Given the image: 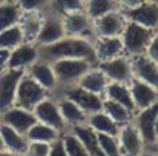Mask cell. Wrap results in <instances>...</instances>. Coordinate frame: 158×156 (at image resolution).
Returning <instances> with one entry per match:
<instances>
[{
    "mask_svg": "<svg viewBox=\"0 0 158 156\" xmlns=\"http://www.w3.org/2000/svg\"><path fill=\"white\" fill-rule=\"evenodd\" d=\"M93 40L95 39L64 36L60 40L51 45L39 46L40 57L50 62L57 60V59H84V60H89L92 65H98Z\"/></svg>",
    "mask_w": 158,
    "mask_h": 156,
    "instance_id": "obj_1",
    "label": "cell"
},
{
    "mask_svg": "<svg viewBox=\"0 0 158 156\" xmlns=\"http://www.w3.org/2000/svg\"><path fill=\"white\" fill-rule=\"evenodd\" d=\"M51 65L56 74L59 88L76 85L92 66H96L84 59H57V60H53Z\"/></svg>",
    "mask_w": 158,
    "mask_h": 156,
    "instance_id": "obj_2",
    "label": "cell"
},
{
    "mask_svg": "<svg viewBox=\"0 0 158 156\" xmlns=\"http://www.w3.org/2000/svg\"><path fill=\"white\" fill-rule=\"evenodd\" d=\"M155 30H149L146 26H141L135 22L127 20L124 31L121 34L123 46H124V54L132 57L136 54H144L147 50V45L152 39Z\"/></svg>",
    "mask_w": 158,
    "mask_h": 156,
    "instance_id": "obj_3",
    "label": "cell"
},
{
    "mask_svg": "<svg viewBox=\"0 0 158 156\" xmlns=\"http://www.w3.org/2000/svg\"><path fill=\"white\" fill-rule=\"evenodd\" d=\"M47 96H50V93L40 87L34 79L23 73L22 79L19 82V87H17V91H16V101H14V105H19L22 108H27V110H31L40 102L44 101Z\"/></svg>",
    "mask_w": 158,
    "mask_h": 156,
    "instance_id": "obj_4",
    "label": "cell"
},
{
    "mask_svg": "<svg viewBox=\"0 0 158 156\" xmlns=\"http://www.w3.org/2000/svg\"><path fill=\"white\" fill-rule=\"evenodd\" d=\"M98 68L106 74L109 82H121V84H130L133 81V68L132 60L129 56L121 54L109 60H102L98 63Z\"/></svg>",
    "mask_w": 158,
    "mask_h": 156,
    "instance_id": "obj_5",
    "label": "cell"
},
{
    "mask_svg": "<svg viewBox=\"0 0 158 156\" xmlns=\"http://www.w3.org/2000/svg\"><path fill=\"white\" fill-rule=\"evenodd\" d=\"M64 36H67V34H65V28H64L62 14H59L53 10L44 11V22H42V26H40L39 34L34 42L39 46H47V45H51V43L60 40Z\"/></svg>",
    "mask_w": 158,
    "mask_h": 156,
    "instance_id": "obj_6",
    "label": "cell"
},
{
    "mask_svg": "<svg viewBox=\"0 0 158 156\" xmlns=\"http://www.w3.org/2000/svg\"><path fill=\"white\" fill-rule=\"evenodd\" d=\"M158 116V102L152 104L150 107L136 110L133 113L132 122L135 124V127L138 128L143 142L146 147H153L155 141H156V134H155V121Z\"/></svg>",
    "mask_w": 158,
    "mask_h": 156,
    "instance_id": "obj_7",
    "label": "cell"
},
{
    "mask_svg": "<svg viewBox=\"0 0 158 156\" xmlns=\"http://www.w3.org/2000/svg\"><path fill=\"white\" fill-rule=\"evenodd\" d=\"M62 20H64V28H65L67 36L95 39L93 20L87 16V13L84 10L62 14Z\"/></svg>",
    "mask_w": 158,
    "mask_h": 156,
    "instance_id": "obj_8",
    "label": "cell"
},
{
    "mask_svg": "<svg viewBox=\"0 0 158 156\" xmlns=\"http://www.w3.org/2000/svg\"><path fill=\"white\" fill-rule=\"evenodd\" d=\"M60 90H62V93H60L62 96H65V98L71 99L73 102H76L85 111L87 116L102 110L104 96H99V94H95L92 91H87V90H84L82 87H79V85H70V87H65V88H60Z\"/></svg>",
    "mask_w": 158,
    "mask_h": 156,
    "instance_id": "obj_9",
    "label": "cell"
},
{
    "mask_svg": "<svg viewBox=\"0 0 158 156\" xmlns=\"http://www.w3.org/2000/svg\"><path fill=\"white\" fill-rule=\"evenodd\" d=\"M33 113H34V116L39 122H44V124L56 128L60 133L67 130V125L62 119V114H60V110H59V105H57V99L53 98L51 94L47 96L44 101H40L33 108Z\"/></svg>",
    "mask_w": 158,
    "mask_h": 156,
    "instance_id": "obj_10",
    "label": "cell"
},
{
    "mask_svg": "<svg viewBox=\"0 0 158 156\" xmlns=\"http://www.w3.org/2000/svg\"><path fill=\"white\" fill-rule=\"evenodd\" d=\"M127 23V19L124 13L118 8L96 20H93V31L95 37H116L121 36L124 31V26Z\"/></svg>",
    "mask_w": 158,
    "mask_h": 156,
    "instance_id": "obj_11",
    "label": "cell"
},
{
    "mask_svg": "<svg viewBox=\"0 0 158 156\" xmlns=\"http://www.w3.org/2000/svg\"><path fill=\"white\" fill-rule=\"evenodd\" d=\"M39 59H40L39 45L36 42H27L25 40L23 43H20V45H17L16 48L11 50L10 60H8V68L27 71Z\"/></svg>",
    "mask_w": 158,
    "mask_h": 156,
    "instance_id": "obj_12",
    "label": "cell"
},
{
    "mask_svg": "<svg viewBox=\"0 0 158 156\" xmlns=\"http://www.w3.org/2000/svg\"><path fill=\"white\" fill-rule=\"evenodd\" d=\"M23 73L25 71L11 70V68H6L5 71L0 73V111L14 105L16 91Z\"/></svg>",
    "mask_w": 158,
    "mask_h": 156,
    "instance_id": "obj_13",
    "label": "cell"
},
{
    "mask_svg": "<svg viewBox=\"0 0 158 156\" xmlns=\"http://www.w3.org/2000/svg\"><path fill=\"white\" fill-rule=\"evenodd\" d=\"M116 138H118L123 156H138L146 148L143 138H141L138 128L135 127V124L132 121L119 127Z\"/></svg>",
    "mask_w": 158,
    "mask_h": 156,
    "instance_id": "obj_14",
    "label": "cell"
},
{
    "mask_svg": "<svg viewBox=\"0 0 158 156\" xmlns=\"http://www.w3.org/2000/svg\"><path fill=\"white\" fill-rule=\"evenodd\" d=\"M25 73L31 77V79H34L40 87H44L50 94L57 91L59 85H57V79H56V74H54V70H53V65H51L50 60L40 57Z\"/></svg>",
    "mask_w": 158,
    "mask_h": 156,
    "instance_id": "obj_15",
    "label": "cell"
},
{
    "mask_svg": "<svg viewBox=\"0 0 158 156\" xmlns=\"http://www.w3.org/2000/svg\"><path fill=\"white\" fill-rule=\"evenodd\" d=\"M0 116H2L3 124L16 128L17 131H20L23 134L37 122V119L31 110L22 108L19 105H11L10 108L0 111Z\"/></svg>",
    "mask_w": 158,
    "mask_h": 156,
    "instance_id": "obj_16",
    "label": "cell"
},
{
    "mask_svg": "<svg viewBox=\"0 0 158 156\" xmlns=\"http://www.w3.org/2000/svg\"><path fill=\"white\" fill-rule=\"evenodd\" d=\"M130 60L135 79H139L158 90V63L146 54L132 56Z\"/></svg>",
    "mask_w": 158,
    "mask_h": 156,
    "instance_id": "obj_17",
    "label": "cell"
},
{
    "mask_svg": "<svg viewBox=\"0 0 158 156\" xmlns=\"http://www.w3.org/2000/svg\"><path fill=\"white\" fill-rule=\"evenodd\" d=\"M127 20L135 22L141 26H146L149 30L158 28V5L143 2L141 5L132 8V10H121Z\"/></svg>",
    "mask_w": 158,
    "mask_h": 156,
    "instance_id": "obj_18",
    "label": "cell"
},
{
    "mask_svg": "<svg viewBox=\"0 0 158 156\" xmlns=\"http://www.w3.org/2000/svg\"><path fill=\"white\" fill-rule=\"evenodd\" d=\"M129 88H130V94H132L136 110L150 107L152 104L158 102V90L139 79L133 77V81L129 84Z\"/></svg>",
    "mask_w": 158,
    "mask_h": 156,
    "instance_id": "obj_19",
    "label": "cell"
},
{
    "mask_svg": "<svg viewBox=\"0 0 158 156\" xmlns=\"http://www.w3.org/2000/svg\"><path fill=\"white\" fill-rule=\"evenodd\" d=\"M93 45H95V53H96V57H98V63L102 62V60H109V59H113L116 56L124 54V46H123L121 36H116V37H95Z\"/></svg>",
    "mask_w": 158,
    "mask_h": 156,
    "instance_id": "obj_20",
    "label": "cell"
},
{
    "mask_svg": "<svg viewBox=\"0 0 158 156\" xmlns=\"http://www.w3.org/2000/svg\"><path fill=\"white\" fill-rule=\"evenodd\" d=\"M56 99H57V105H59L62 119H64L67 127H74V125L85 124L87 114L76 102H73L71 99H68V98H65L62 94L59 98H56Z\"/></svg>",
    "mask_w": 158,
    "mask_h": 156,
    "instance_id": "obj_21",
    "label": "cell"
},
{
    "mask_svg": "<svg viewBox=\"0 0 158 156\" xmlns=\"http://www.w3.org/2000/svg\"><path fill=\"white\" fill-rule=\"evenodd\" d=\"M76 85L82 87L84 90L87 91H92L95 94H99V96H104V91L109 85V79L106 77V74L96 66H92L79 81Z\"/></svg>",
    "mask_w": 158,
    "mask_h": 156,
    "instance_id": "obj_22",
    "label": "cell"
},
{
    "mask_svg": "<svg viewBox=\"0 0 158 156\" xmlns=\"http://www.w3.org/2000/svg\"><path fill=\"white\" fill-rule=\"evenodd\" d=\"M71 131L79 141H81V144L85 147V150L89 151L90 156H104V153L99 147L98 133L92 127H89L87 124H81V125L71 127Z\"/></svg>",
    "mask_w": 158,
    "mask_h": 156,
    "instance_id": "obj_23",
    "label": "cell"
},
{
    "mask_svg": "<svg viewBox=\"0 0 158 156\" xmlns=\"http://www.w3.org/2000/svg\"><path fill=\"white\" fill-rule=\"evenodd\" d=\"M0 134H2V139H3L5 150L13 151V153H20V154L25 153V150L28 147V141L23 133L17 131L16 128H13L3 122H0Z\"/></svg>",
    "mask_w": 158,
    "mask_h": 156,
    "instance_id": "obj_24",
    "label": "cell"
},
{
    "mask_svg": "<svg viewBox=\"0 0 158 156\" xmlns=\"http://www.w3.org/2000/svg\"><path fill=\"white\" fill-rule=\"evenodd\" d=\"M104 99H110L115 101L121 105H124L127 110H130L132 113L136 111L132 94H130V88L127 84H121V82H109L106 91H104Z\"/></svg>",
    "mask_w": 158,
    "mask_h": 156,
    "instance_id": "obj_25",
    "label": "cell"
},
{
    "mask_svg": "<svg viewBox=\"0 0 158 156\" xmlns=\"http://www.w3.org/2000/svg\"><path fill=\"white\" fill-rule=\"evenodd\" d=\"M42 22H44V13H40V11L22 13L19 26H20L27 42H34L36 40V37L39 34V30L42 26Z\"/></svg>",
    "mask_w": 158,
    "mask_h": 156,
    "instance_id": "obj_26",
    "label": "cell"
},
{
    "mask_svg": "<svg viewBox=\"0 0 158 156\" xmlns=\"http://www.w3.org/2000/svg\"><path fill=\"white\" fill-rule=\"evenodd\" d=\"M85 124H87L89 127H92L96 133L113 134V136H118V131H119V127H121V125H118L109 114H106L102 110L89 114Z\"/></svg>",
    "mask_w": 158,
    "mask_h": 156,
    "instance_id": "obj_27",
    "label": "cell"
},
{
    "mask_svg": "<svg viewBox=\"0 0 158 156\" xmlns=\"http://www.w3.org/2000/svg\"><path fill=\"white\" fill-rule=\"evenodd\" d=\"M60 131H57L56 128L44 124V122H36L27 133H25V138L28 142H47V144H51L53 141H56L57 138H60Z\"/></svg>",
    "mask_w": 158,
    "mask_h": 156,
    "instance_id": "obj_28",
    "label": "cell"
},
{
    "mask_svg": "<svg viewBox=\"0 0 158 156\" xmlns=\"http://www.w3.org/2000/svg\"><path fill=\"white\" fill-rule=\"evenodd\" d=\"M115 10H118L116 0H85L84 3V11L92 20H96Z\"/></svg>",
    "mask_w": 158,
    "mask_h": 156,
    "instance_id": "obj_29",
    "label": "cell"
},
{
    "mask_svg": "<svg viewBox=\"0 0 158 156\" xmlns=\"http://www.w3.org/2000/svg\"><path fill=\"white\" fill-rule=\"evenodd\" d=\"M102 111L106 114H109L118 125H124V124L130 122L132 118H133V113L130 110H127L124 105H121V104H118L115 101H110V99H104Z\"/></svg>",
    "mask_w": 158,
    "mask_h": 156,
    "instance_id": "obj_30",
    "label": "cell"
},
{
    "mask_svg": "<svg viewBox=\"0 0 158 156\" xmlns=\"http://www.w3.org/2000/svg\"><path fill=\"white\" fill-rule=\"evenodd\" d=\"M20 17H22V10L17 6L14 0L0 5V31L14 25H19Z\"/></svg>",
    "mask_w": 158,
    "mask_h": 156,
    "instance_id": "obj_31",
    "label": "cell"
},
{
    "mask_svg": "<svg viewBox=\"0 0 158 156\" xmlns=\"http://www.w3.org/2000/svg\"><path fill=\"white\" fill-rule=\"evenodd\" d=\"M23 42H25V37L19 25H14V26H10L6 30L0 31V48L11 51L13 48H16L17 45Z\"/></svg>",
    "mask_w": 158,
    "mask_h": 156,
    "instance_id": "obj_32",
    "label": "cell"
},
{
    "mask_svg": "<svg viewBox=\"0 0 158 156\" xmlns=\"http://www.w3.org/2000/svg\"><path fill=\"white\" fill-rule=\"evenodd\" d=\"M60 136H62V141H64V145H65V150H67L68 156H90L89 151L85 150V147L73 134L71 130L62 131Z\"/></svg>",
    "mask_w": 158,
    "mask_h": 156,
    "instance_id": "obj_33",
    "label": "cell"
},
{
    "mask_svg": "<svg viewBox=\"0 0 158 156\" xmlns=\"http://www.w3.org/2000/svg\"><path fill=\"white\" fill-rule=\"evenodd\" d=\"M98 141H99V147H101L104 156H123V151H121L116 136L98 133Z\"/></svg>",
    "mask_w": 158,
    "mask_h": 156,
    "instance_id": "obj_34",
    "label": "cell"
},
{
    "mask_svg": "<svg viewBox=\"0 0 158 156\" xmlns=\"http://www.w3.org/2000/svg\"><path fill=\"white\" fill-rule=\"evenodd\" d=\"M84 3L85 0H50V10L59 14H67L71 11L84 10Z\"/></svg>",
    "mask_w": 158,
    "mask_h": 156,
    "instance_id": "obj_35",
    "label": "cell"
},
{
    "mask_svg": "<svg viewBox=\"0 0 158 156\" xmlns=\"http://www.w3.org/2000/svg\"><path fill=\"white\" fill-rule=\"evenodd\" d=\"M17 6L22 10V13H30V11H47L50 10V0H14Z\"/></svg>",
    "mask_w": 158,
    "mask_h": 156,
    "instance_id": "obj_36",
    "label": "cell"
},
{
    "mask_svg": "<svg viewBox=\"0 0 158 156\" xmlns=\"http://www.w3.org/2000/svg\"><path fill=\"white\" fill-rule=\"evenodd\" d=\"M50 144L47 142H28L23 156H48Z\"/></svg>",
    "mask_w": 158,
    "mask_h": 156,
    "instance_id": "obj_37",
    "label": "cell"
},
{
    "mask_svg": "<svg viewBox=\"0 0 158 156\" xmlns=\"http://www.w3.org/2000/svg\"><path fill=\"white\" fill-rule=\"evenodd\" d=\"M144 54H146V56H149L152 60H155V62L158 63V28L153 31L152 39H150V42H149L147 50H146V53H144Z\"/></svg>",
    "mask_w": 158,
    "mask_h": 156,
    "instance_id": "obj_38",
    "label": "cell"
},
{
    "mask_svg": "<svg viewBox=\"0 0 158 156\" xmlns=\"http://www.w3.org/2000/svg\"><path fill=\"white\" fill-rule=\"evenodd\" d=\"M48 156H68L67 150H65V145H64V141H62V136L50 144Z\"/></svg>",
    "mask_w": 158,
    "mask_h": 156,
    "instance_id": "obj_39",
    "label": "cell"
},
{
    "mask_svg": "<svg viewBox=\"0 0 158 156\" xmlns=\"http://www.w3.org/2000/svg\"><path fill=\"white\" fill-rule=\"evenodd\" d=\"M143 2H144V0H116L119 10H132V8L141 5Z\"/></svg>",
    "mask_w": 158,
    "mask_h": 156,
    "instance_id": "obj_40",
    "label": "cell"
},
{
    "mask_svg": "<svg viewBox=\"0 0 158 156\" xmlns=\"http://www.w3.org/2000/svg\"><path fill=\"white\" fill-rule=\"evenodd\" d=\"M10 54L11 51L10 50H5V48H0V73L5 71L8 68V60H10Z\"/></svg>",
    "mask_w": 158,
    "mask_h": 156,
    "instance_id": "obj_41",
    "label": "cell"
},
{
    "mask_svg": "<svg viewBox=\"0 0 158 156\" xmlns=\"http://www.w3.org/2000/svg\"><path fill=\"white\" fill-rule=\"evenodd\" d=\"M0 156H23L20 153H13V151H8V150H2L0 151Z\"/></svg>",
    "mask_w": 158,
    "mask_h": 156,
    "instance_id": "obj_42",
    "label": "cell"
},
{
    "mask_svg": "<svg viewBox=\"0 0 158 156\" xmlns=\"http://www.w3.org/2000/svg\"><path fill=\"white\" fill-rule=\"evenodd\" d=\"M138 156H155V153H153V151H150V150H146V148H144Z\"/></svg>",
    "mask_w": 158,
    "mask_h": 156,
    "instance_id": "obj_43",
    "label": "cell"
},
{
    "mask_svg": "<svg viewBox=\"0 0 158 156\" xmlns=\"http://www.w3.org/2000/svg\"><path fill=\"white\" fill-rule=\"evenodd\" d=\"M5 150V145H3V139H2V134H0V151Z\"/></svg>",
    "mask_w": 158,
    "mask_h": 156,
    "instance_id": "obj_44",
    "label": "cell"
},
{
    "mask_svg": "<svg viewBox=\"0 0 158 156\" xmlns=\"http://www.w3.org/2000/svg\"><path fill=\"white\" fill-rule=\"evenodd\" d=\"M155 134L158 138V116H156V121H155Z\"/></svg>",
    "mask_w": 158,
    "mask_h": 156,
    "instance_id": "obj_45",
    "label": "cell"
},
{
    "mask_svg": "<svg viewBox=\"0 0 158 156\" xmlns=\"http://www.w3.org/2000/svg\"><path fill=\"white\" fill-rule=\"evenodd\" d=\"M144 2H149V3H155V5H158V0H144Z\"/></svg>",
    "mask_w": 158,
    "mask_h": 156,
    "instance_id": "obj_46",
    "label": "cell"
},
{
    "mask_svg": "<svg viewBox=\"0 0 158 156\" xmlns=\"http://www.w3.org/2000/svg\"><path fill=\"white\" fill-rule=\"evenodd\" d=\"M8 2H13V0H0V5H3V3H8Z\"/></svg>",
    "mask_w": 158,
    "mask_h": 156,
    "instance_id": "obj_47",
    "label": "cell"
},
{
    "mask_svg": "<svg viewBox=\"0 0 158 156\" xmlns=\"http://www.w3.org/2000/svg\"><path fill=\"white\" fill-rule=\"evenodd\" d=\"M153 147L156 148V151H158V138H156V141H155V144H153Z\"/></svg>",
    "mask_w": 158,
    "mask_h": 156,
    "instance_id": "obj_48",
    "label": "cell"
},
{
    "mask_svg": "<svg viewBox=\"0 0 158 156\" xmlns=\"http://www.w3.org/2000/svg\"><path fill=\"white\" fill-rule=\"evenodd\" d=\"M0 122H2V116H0Z\"/></svg>",
    "mask_w": 158,
    "mask_h": 156,
    "instance_id": "obj_49",
    "label": "cell"
},
{
    "mask_svg": "<svg viewBox=\"0 0 158 156\" xmlns=\"http://www.w3.org/2000/svg\"><path fill=\"white\" fill-rule=\"evenodd\" d=\"M155 156H158V151H156V154H155Z\"/></svg>",
    "mask_w": 158,
    "mask_h": 156,
    "instance_id": "obj_50",
    "label": "cell"
}]
</instances>
